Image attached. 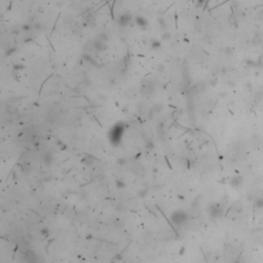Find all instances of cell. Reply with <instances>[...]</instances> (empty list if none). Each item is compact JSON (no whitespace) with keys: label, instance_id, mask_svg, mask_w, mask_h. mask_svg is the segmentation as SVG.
I'll return each instance as SVG.
<instances>
[{"label":"cell","instance_id":"4","mask_svg":"<svg viewBox=\"0 0 263 263\" xmlns=\"http://www.w3.org/2000/svg\"><path fill=\"white\" fill-rule=\"evenodd\" d=\"M254 206L257 209H263V194H259L257 196H255Z\"/></svg>","mask_w":263,"mask_h":263},{"label":"cell","instance_id":"2","mask_svg":"<svg viewBox=\"0 0 263 263\" xmlns=\"http://www.w3.org/2000/svg\"><path fill=\"white\" fill-rule=\"evenodd\" d=\"M209 214H210V216H211L212 218H214V219L222 217L224 214V207L220 204L212 205L209 209Z\"/></svg>","mask_w":263,"mask_h":263},{"label":"cell","instance_id":"3","mask_svg":"<svg viewBox=\"0 0 263 263\" xmlns=\"http://www.w3.org/2000/svg\"><path fill=\"white\" fill-rule=\"evenodd\" d=\"M243 183H244V178H243V176H240V175H235L229 181L230 186L233 187V188H239V187L242 186Z\"/></svg>","mask_w":263,"mask_h":263},{"label":"cell","instance_id":"1","mask_svg":"<svg viewBox=\"0 0 263 263\" xmlns=\"http://www.w3.org/2000/svg\"><path fill=\"white\" fill-rule=\"evenodd\" d=\"M171 222L176 226H182L183 224L186 223V221L188 220V215L187 213L183 211V210H178V211H175L174 213H172L171 217Z\"/></svg>","mask_w":263,"mask_h":263}]
</instances>
